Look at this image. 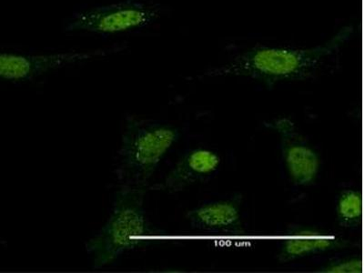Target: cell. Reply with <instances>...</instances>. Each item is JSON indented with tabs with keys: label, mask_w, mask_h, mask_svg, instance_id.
<instances>
[{
	"label": "cell",
	"mask_w": 364,
	"mask_h": 273,
	"mask_svg": "<svg viewBox=\"0 0 364 273\" xmlns=\"http://www.w3.org/2000/svg\"><path fill=\"white\" fill-rule=\"evenodd\" d=\"M353 33V26L341 28L329 40L315 47L292 48L256 47L229 63L207 71L209 77H243L272 89L279 83L306 80L317 73L326 58L340 50Z\"/></svg>",
	"instance_id": "1"
},
{
	"label": "cell",
	"mask_w": 364,
	"mask_h": 273,
	"mask_svg": "<svg viewBox=\"0 0 364 273\" xmlns=\"http://www.w3.org/2000/svg\"><path fill=\"white\" fill-rule=\"evenodd\" d=\"M146 193L125 185L117 191L108 222L86 243L94 268L105 267L125 252L157 242L164 235V232L152 227L146 216L143 208Z\"/></svg>",
	"instance_id": "2"
},
{
	"label": "cell",
	"mask_w": 364,
	"mask_h": 273,
	"mask_svg": "<svg viewBox=\"0 0 364 273\" xmlns=\"http://www.w3.org/2000/svg\"><path fill=\"white\" fill-rule=\"evenodd\" d=\"M178 136L180 132L174 127L129 117L116 171L120 183L148 191L159 162Z\"/></svg>",
	"instance_id": "3"
},
{
	"label": "cell",
	"mask_w": 364,
	"mask_h": 273,
	"mask_svg": "<svg viewBox=\"0 0 364 273\" xmlns=\"http://www.w3.org/2000/svg\"><path fill=\"white\" fill-rule=\"evenodd\" d=\"M157 9L142 3L128 1L97 6L77 13L67 26L70 31L116 34L146 27L157 19Z\"/></svg>",
	"instance_id": "4"
},
{
	"label": "cell",
	"mask_w": 364,
	"mask_h": 273,
	"mask_svg": "<svg viewBox=\"0 0 364 273\" xmlns=\"http://www.w3.org/2000/svg\"><path fill=\"white\" fill-rule=\"evenodd\" d=\"M264 125L279 136L282 161L292 183L300 187L316 183L321 167L320 155L309 144L295 123L288 117H279Z\"/></svg>",
	"instance_id": "5"
},
{
	"label": "cell",
	"mask_w": 364,
	"mask_h": 273,
	"mask_svg": "<svg viewBox=\"0 0 364 273\" xmlns=\"http://www.w3.org/2000/svg\"><path fill=\"white\" fill-rule=\"evenodd\" d=\"M105 50L25 55L0 51V80L25 81L70 65L105 56Z\"/></svg>",
	"instance_id": "6"
},
{
	"label": "cell",
	"mask_w": 364,
	"mask_h": 273,
	"mask_svg": "<svg viewBox=\"0 0 364 273\" xmlns=\"http://www.w3.org/2000/svg\"><path fill=\"white\" fill-rule=\"evenodd\" d=\"M220 164L222 159L217 152L201 148L193 149L182 156L161 183L149 188L168 193H180L211 176L219 168Z\"/></svg>",
	"instance_id": "7"
},
{
	"label": "cell",
	"mask_w": 364,
	"mask_h": 273,
	"mask_svg": "<svg viewBox=\"0 0 364 273\" xmlns=\"http://www.w3.org/2000/svg\"><path fill=\"white\" fill-rule=\"evenodd\" d=\"M353 243L323 230L297 227L289 230L278 253L279 262L287 263L311 255L349 248Z\"/></svg>",
	"instance_id": "8"
},
{
	"label": "cell",
	"mask_w": 364,
	"mask_h": 273,
	"mask_svg": "<svg viewBox=\"0 0 364 273\" xmlns=\"http://www.w3.org/2000/svg\"><path fill=\"white\" fill-rule=\"evenodd\" d=\"M242 195H234L230 199L213 201L188 210L186 218L193 229L242 233Z\"/></svg>",
	"instance_id": "9"
},
{
	"label": "cell",
	"mask_w": 364,
	"mask_h": 273,
	"mask_svg": "<svg viewBox=\"0 0 364 273\" xmlns=\"http://www.w3.org/2000/svg\"><path fill=\"white\" fill-rule=\"evenodd\" d=\"M338 225L344 229H357L363 223V194L358 190L348 188L341 191L336 207Z\"/></svg>",
	"instance_id": "10"
},
{
	"label": "cell",
	"mask_w": 364,
	"mask_h": 273,
	"mask_svg": "<svg viewBox=\"0 0 364 273\" xmlns=\"http://www.w3.org/2000/svg\"><path fill=\"white\" fill-rule=\"evenodd\" d=\"M318 272L323 273H363V258L356 255L331 259Z\"/></svg>",
	"instance_id": "11"
}]
</instances>
